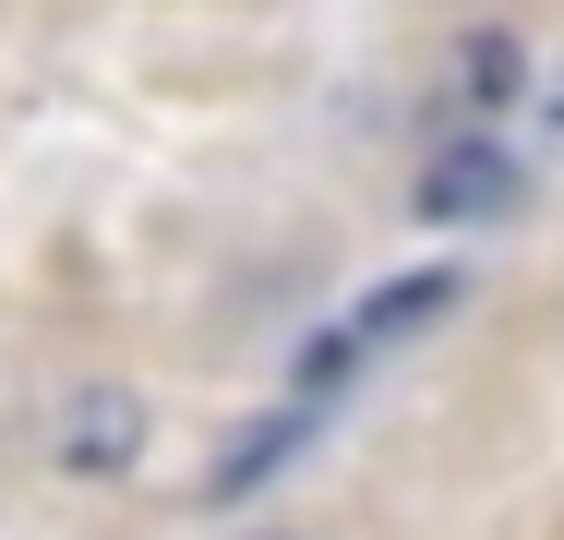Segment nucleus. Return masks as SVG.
<instances>
[{"label":"nucleus","mask_w":564,"mask_h":540,"mask_svg":"<svg viewBox=\"0 0 564 540\" xmlns=\"http://www.w3.org/2000/svg\"><path fill=\"white\" fill-rule=\"evenodd\" d=\"M517 193H529V169H517V144H505V132H445V144L421 156V181H409V205L433 216V228L517 216Z\"/></svg>","instance_id":"f257e3e1"},{"label":"nucleus","mask_w":564,"mask_h":540,"mask_svg":"<svg viewBox=\"0 0 564 540\" xmlns=\"http://www.w3.org/2000/svg\"><path fill=\"white\" fill-rule=\"evenodd\" d=\"M445 108H456V132H505L529 108V36L517 24H468L445 48Z\"/></svg>","instance_id":"f03ea898"},{"label":"nucleus","mask_w":564,"mask_h":540,"mask_svg":"<svg viewBox=\"0 0 564 540\" xmlns=\"http://www.w3.org/2000/svg\"><path fill=\"white\" fill-rule=\"evenodd\" d=\"M132 456H144V397H132V385H73L61 421H48V468H73V480H120Z\"/></svg>","instance_id":"7ed1b4c3"},{"label":"nucleus","mask_w":564,"mask_h":540,"mask_svg":"<svg viewBox=\"0 0 564 540\" xmlns=\"http://www.w3.org/2000/svg\"><path fill=\"white\" fill-rule=\"evenodd\" d=\"M301 444H313V409H301V397H289V409H264V421H252V432L217 456V468H205V505H252V493H264V480H276Z\"/></svg>","instance_id":"20e7f679"},{"label":"nucleus","mask_w":564,"mask_h":540,"mask_svg":"<svg viewBox=\"0 0 564 540\" xmlns=\"http://www.w3.org/2000/svg\"><path fill=\"white\" fill-rule=\"evenodd\" d=\"M433 313H456V264H421V277H384L360 313H348V336H360V360L372 348H397V336H421Z\"/></svg>","instance_id":"39448f33"},{"label":"nucleus","mask_w":564,"mask_h":540,"mask_svg":"<svg viewBox=\"0 0 564 540\" xmlns=\"http://www.w3.org/2000/svg\"><path fill=\"white\" fill-rule=\"evenodd\" d=\"M541 144H553V156H564V73H553V85H541Z\"/></svg>","instance_id":"423d86ee"},{"label":"nucleus","mask_w":564,"mask_h":540,"mask_svg":"<svg viewBox=\"0 0 564 540\" xmlns=\"http://www.w3.org/2000/svg\"><path fill=\"white\" fill-rule=\"evenodd\" d=\"M252 540H301V529H252Z\"/></svg>","instance_id":"0eeeda50"}]
</instances>
